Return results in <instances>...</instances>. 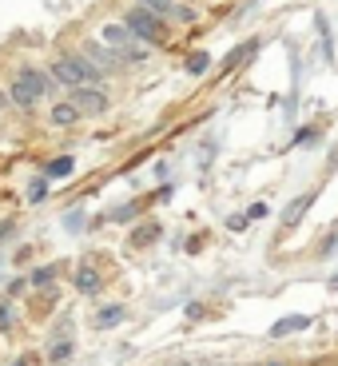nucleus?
I'll list each match as a JSON object with an SVG mask.
<instances>
[{
  "label": "nucleus",
  "mask_w": 338,
  "mask_h": 366,
  "mask_svg": "<svg viewBox=\"0 0 338 366\" xmlns=\"http://www.w3.org/2000/svg\"><path fill=\"white\" fill-rule=\"evenodd\" d=\"M48 76H52L56 84H64V88H84V84H100L104 76L91 68V60L84 52L76 56H56L52 68H48Z\"/></svg>",
  "instance_id": "nucleus-1"
},
{
  "label": "nucleus",
  "mask_w": 338,
  "mask_h": 366,
  "mask_svg": "<svg viewBox=\"0 0 338 366\" xmlns=\"http://www.w3.org/2000/svg\"><path fill=\"white\" fill-rule=\"evenodd\" d=\"M100 40H104V44H108V48H111V52H116V56H119V60H136V64H139V60H144V56H147L144 48H139V44H144V40H139V36H136V32H131L128 24H104Z\"/></svg>",
  "instance_id": "nucleus-2"
},
{
  "label": "nucleus",
  "mask_w": 338,
  "mask_h": 366,
  "mask_svg": "<svg viewBox=\"0 0 338 366\" xmlns=\"http://www.w3.org/2000/svg\"><path fill=\"white\" fill-rule=\"evenodd\" d=\"M52 76L44 72H20L16 80H12V100L20 104V108H36L40 100L48 96V88H52Z\"/></svg>",
  "instance_id": "nucleus-3"
},
{
  "label": "nucleus",
  "mask_w": 338,
  "mask_h": 366,
  "mask_svg": "<svg viewBox=\"0 0 338 366\" xmlns=\"http://www.w3.org/2000/svg\"><path fill=\"white\" fill-rule=\"evenodd\" d=\"M124 24L136 32L144 44H164L167 40V28H164V16H156V12H147L144 4H136V9H128V16H124Z\"/></svg>",
  "instance_id": "nucleus-4"
},
{
  "label": "nucleus",
  "mask_w": 338,
  "mask_h": 366,
  "mask_svg": "<svg viewBox=\"0 0 338 366\" xmlns=\"http://www.w3.org/2000/svg\"><path fill=\"white\" fill-rule=\"evenodd\" d=\"M80 52L88 56V60H91V68H96L100 76H111V72H119V68H124V60H119V56L111 52L108 44H100V40H88V44H84Z\"/></svg>",
  "instance_id": "nucleus-5"
},
{
  "label": "nucleus",
  "mask_w": 338,
  "mask_h": 366,
  "mask_svg": "<svg viewBox=\"0 0 338 366\" xmlns=\"http://www.w3.org/2000/svg\"><path fill=\"white\" fill-rule=\"evenodd\" d=\"M68 100L76 104V112H80V116H100V112H108V96H104L100 88H91V84L72 88V96H68Z\"/></svg>",
  "instance_id": "nucleus-6"
},
{
  "label": "nucleus",
  "mask_w": 338,
  "mask_h": 366,
  "mask_svg": "<svg viewBox=\"0 0 338 366\" xmlns=\"http://www.w3.org/2000/svg\"><path fill=\"white\" fill-rule=\"evenodd\" d=\"M147 12H156V16H172V20H179V24H192L199 12L195 9H187V4H175V0H139Z\"/></svg>",
  "instance_id": "nucleus-7"
},
{
  "label": "nucleus",
  "mask_w": 338,
  "mask_h": 366,
  "mask_svg": "<svg viewBox=\"0 0 338 366\" xmlns=\"http://www.w3.org/2000/svg\"><path fill=\"white\" fill-rule=\"evenodd\" d=\"M76 287H80L84 295H96V291H100V271H91V267H80V271H76Z\"/></svg>",
  "instance_id": "nucleus-8"
},
{
  "label": "nucleus",
  "mask_w": 338,
  "mask_h": 366,
  "mask_svg": "<svg viewBox=\"0 0 338 366\" xmlns=\"http://www.w3.org/2000/svg\"><path fill=\"white\" fill-rule=\"evenodd\" d=\"M80 119V112H76V104L72 100H64V104H56L52 108V124L56 128H64V124H76Z\"/></svg>",
  "instance_id": "nucleus-9"
},
{
  "label": "nucleus",
  "mask_w": 338,
  "mask_h": 366,
  "mask_svg": "<svg viewBox=\"0 0 338 366\" xmlns=\"http://www.w3.org/2000/svg\"><path fill=\"white\" fill-rule=\"evenodd\" d=\"M119 319H124V307L116 302V307H104V311L96 315V327H100V330H108V327H116Z\"/></svg>",
  "instance_id": "nucleus-10"
},
{
  "label": "nucleus",
  "mask_w": 338,
  "mask_h": 366,
  "mask_svg": "<svg viewBox=\"0 0 338 366\" xmlns=\"http://www.w3.org/2000/svg\"><path fill=\"white\" fill-rule=\"evenodd\" d=\"M311 327V319H302V315H294V319H283V322H274L271 327V335L279 339V335H287V330H307Z\"/></svg>",
  "instance_id": "nucleus-11"
},
{
  "label": "nucleus",
  "mask_w": 338,
  "mask_h": 366,
  "mask_svg": "<svg viewBox=\"0 0 338 366\" xmlns=\"http://www.w3.org/2000/svg\"><path fill=\"white\" fill-rule=\"evenodd\" d=\"M307 207H311V195H302V199H294L291 207L283 211V223H287V227H291V223H299V219H302V211H307Z\"/></svg>",
  "instance_id": "nucleus-12"
},
{
  "label": "nucleus",
  "mask_w": 338,
  "mask_h": 366,
  "mask_svg": "<svg viewBox=\"0 0 338 366\" xmlns=\"http://www.w3.org/2000/svg\"><path fill=\"white\" fill-rule=\"evenodd\" d=\"M156 235H159V227H156V223H147V227L131 231V243H136V247H147V243H151Z\"/></svg>",
  "instance_id": "nucleus-13"
},
{
  "label": "nucleus",
  "mask_w": 338,
  "mask_h": 366,
  "mask_svg": "<svg viewBox=\"0 0 338 366\" xmlns=\"http://www.w3.org/2000/svg\"><path fill=\"white\" fill-rule=\"evenodd\" d=\"M68 172H72V159L64 156V159H52V164H48V172H44V175H48V179H60V175H68Z\"/></svg>",
  "instance_id": "nucleus-14"
},
{
  "label": "nucleus",
  "mask_w": 338,
  "mask_h": 366,
  "mask_svg": "<svg viewBox=\"0 0 338 366\" xmlns=\"http://www.w3.org/2000/svg\"><path fill=\"white\" fill-rule=\"evenodd\" d=\"M48 358H52V362H64V358H72V342H64V339H60L52 350H48Z\"/></svg>",
  "instance_id": "nucleus-15"
},
{
  "label": "nucleus",
  "mask_w": 338,
  "mask_h": 366,
  "mask_svg": "<svg viewBox=\"0 0 338 366\" xmlns=\"http://www.w3.org/2000/svg\"><path fill=\"white\" fill-rule=\"evenodd\" d=\"M207 64H211L207 56H192V60H187V72H192V76H199V72H203V68H207Z\"/></svg>",
  "instance_id": "nucleus-16"
},
{
  "label": "nucleus",
  "mask_w": 338,
  "mask_h": 366,
  "mask_svg": "<svg viewBox=\"0 0 338 366\" xmlns=\"http://www.w3.org/2000/svg\"><path fill=\"white\" fill-rule=\"evenodd\" d=\"M9 322H12V307L9 302H0V327H9Z\"/></svg>",
  "instance_id": "nucleus-17"
},
{
  "label": "nucleus",
  "mask_w": 338,
  "mask_h": 366,
  "mask_svg": "<svg viewBox=\"0 0 338 366\" xmlns=\"http://www.w3.org/2000/svg\"><path fill=\"white\" fill-rule=\"evenodd\" d=\"M44 283H52V271H40V274H32V287H44Z\"/></svg>",
  "instance_id": "nucleus-18"
},
{
  "label": "nucleus",
  "mask_w": 338,
  "mask_h": 366,
  "mask_svg": "<svg viewBox=\"0 0 338 366\" xmlns=\"http://www.w3.org/2000/svg\"><path fill=\"white\" fill-rule=\"evenodd\" d=\"M263 215H267V203H255V207L247 211V219H263Z\"/></svg>",
  "instance_id": "nucleus-19"
},
{
  "label": "nucleus",
  "mask_w": 338,
  "mask_h": 366,
  "mask_svg": "<svg viewBox=\"0 0 338 366\" xmlns=\"http://www.w3.org/2000/svg\"><path fill=\"white\" fill-rule=\"evenodd\" d=\"M12 366H40V358H36V355H24V358H16Z\"/></svg>",
  "instance_id": "nucleus-20"
},
{
  "label": "nucleus",
  "mask_w": 338,
  "mask_h": 366,
  "mask_svg": "<svg viewBox=\"0 0 338 366\" xmlns=\"http://www.w3.org/2000/svg\"><path fill=\"white\" fill-rule=\"evenodd\" d=\"M44 192H48V183L40 179V183H32V192H28V195H32V199H40V195H44Z\"/></svg>",
  "instance_id": "nucleus-21"
}]
</instances>
